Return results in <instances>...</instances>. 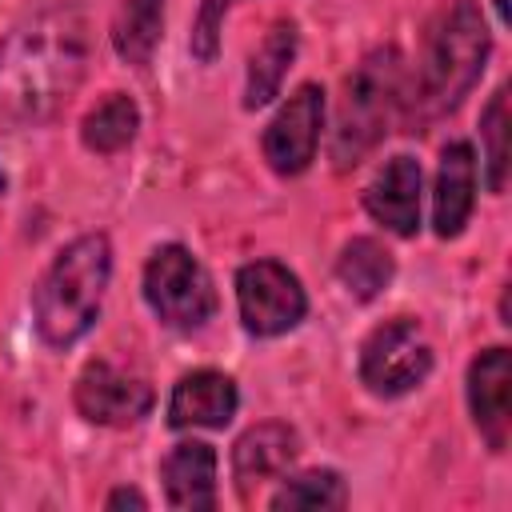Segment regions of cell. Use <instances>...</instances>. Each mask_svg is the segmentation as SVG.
Segmentation results:
<instances>
[{
	"label": "cell",
	"mask_w": 512,
	"mask_h": 512,
	"mask_svg": "<svg viewBox=\"0 0 512 512\" xmlns=\"http://www.w3.org/2000/svg\"><path fill=\"white\" fill-rule=\"evenodd\" d=\"M76 408L92 424L128 428L152 412V388L108 360H92L76 380Z\"/></svg>",
	"instance_id": "cell-9"
},
{
	"label": "cell",
	"mask_w": 512,
	"mask_h": 512,
	"mask_svg": "<svg viewBox=\"0 0 512 512\" xmlns=\"http://www.w3.org/2000/svg\"><path fill=\"white\" fill-rule=\"evenodd\" d=\"M232 8V0H204L200 4V16H196V28H192V52L200 60H212L216 56V44H220V24H224V12Z\"/></svg>",
	"instance_id": "cell-22"
},
{
	"label": "cell",
	"mask_w": 512,
	"mask_h": 512,
	"mask_svg": "<svg viewBox=\"0 0 512 512\" xmlns=\"http://www.w3.org/2000/svg\"><path fill=\"white\" fill-rule=\"evenodd\" d=\"M88 68V24L72 8H52L20 24L0 44V116L12 124L52 120Z\"/></svg>",
	"instance_id": "cell-1"
},
{
	"label": "cell",
	"mask_w": 512,
	"mask_h": 512,
	"mask_svg": "<svg viewBox=\"0 0 512 512\" xmlns=\"http://www.w3.org/2000/svg\"><path fill=\"white\" fill-rule=\"evenodd\" d=\"M472 200H476L472 144L468 140H452L440 152V172H436V208H432L436 236H444V240L460 236L464 224H468V216H472Z\"/></svg>",
	"instance_id": "cell-14"
},
{
	"label": "cell",
	"mask_w": 512,
	"mask_h": 512,
	"mask_svg": "<svg viewBox=\"0 0 512 512\" xmlns=\"http://www.w3.org/2000/svg\"><path fill=\"white\" fill-rule=\"evenodd\" d=\"M240 320L252 336H280L296 328L308 312V296L300 280L280 260H252L236 272Z\"/></svg>",
	"instance_id": "cell-7"
},
{
	"label": "cell",
	"mask_w": 512,
	"mask_h": 512,
	"mask_svg": "<svg viewBox=\"0 0 512 512\" xmlns=\"http://www.w3.org/2000/svg\"><path fill=\"white\" fill-rule=\"evenodd\" d=\"M344 504H348V492H344L340 472H332V468L300 472V476L284 480L268 500V508H276V512H284V508L288 512L292 508H344Z\"/></svg>",
	"instance_id": "cell-20"
},
{
	"label": "cell",
	"mask_w": 512,
	"mask_h": 512,
	"mask_svg": "<svg viewBox=\"0 0 512 512\" xmlns=\"http://www.w3.org/2000/svg\"><path fill=\"white\" fill-rule=\"evenodd\" d=\"M480 132L488 144V188L504 192V184H508V88H500L488 100V108L480 116Z\"/></svg>",
	"instance_id": "cell-21"
},
{
	"label": "cell",
	"mask_w": 512,
	"mask_h": 512,
	"mask_svg": "<svg viewBox=\"0 0 512 512\" xmlns=\"http://www.w3.org/2000/svg\"><path fill=\"white\" fill-rule=\"evenodd\" d=\"M396 264H392V252L384 244H376L372 236H356L344 244L340 260H336V276L340 284L356 296V300H376L388 280H392Z\"/></svg>",
	"instance_id": "cell-17"
},
{
	"label": "cell",
	"mask_w": 512,
	"mask_h": 512,
	"mask_svg": "<svg viewBox=\"0 0 512 512\" xmlns=\"http://www.w3.org/2000/svg\"><path fill=\"white\" fill-rule=\"evenodd\" d=\"M112 276V244L100 232L76 236L60 248L52 268L44 272L40 288L32 292L36 332L52 348L76 344L100 316V300Z\"/></svg>",
	"instance_id": "cell-2"
},
{
	"label": "cell",
	"mask_w": 512,
	"mask_h": 512,
	"mask_svg": "<svg viewBox=\"0 0 512 512\" xmlns=\"http://www.w3.org/2000/svg\"><path fill=\"white\" fill-rule=\"evenodd\" d=\"M300 452V440L288 424L280 420H264L256 428H248L236 448H232V472H236V488L244 500H252L256 488L272 484V480H284V472L292 468Z\"/></svg>",
	"instance_id": "cell-11"
},
{
	"label": "cell",
	"mask_w": 512,
	"mask_h": 512,
	"mask_svg": "<svg viewBox=\"0 0 512 512\" xmlns=\"http://www.w3.org/2000/svg\"><path fill=\"white\" fill-rule=\"evenodd\" d=\"M164 492L172 508L208 512L216 508V452L204 440H184L164 460Z\"/></svg>",
	"instance_id": "cell-15"
},
{
	"label": "cell",
	"mask_w": 512,
	"mask_h": 512,
	"mask_svg": "<svg viewBox=\"0 0 512 512\" xmlns=\"http://www.w3.org/2000/svg\"><path fill=\"white\" fill-rule=\"evenodd\" d=\"M144 296L168 328H184V332L200 328L216 312V292L204 264L180 244H164L152 252L144 268Z\"/></svg>",
	"instance_id": "cell-5"
},
{
	"label": "cell",
	"mask_w": 512,
	"mask_h": 512,
	"mask_svg": "<svg viewBox=\"0 0 512 512\" xmlns=\"http://www.w3.org/2000/svg\"><path fill=\"white\" fill-rule=\"evenodd\" d=\"M488 60V28L472 0H456L440 12V20L428 32L424 60H420V84L412 100V116L420 124H432L448 116L480 80Z\"/></svg>",
	"instance_id": "cell-3"
},
{
	"label": "cell",
	"mask_w": 512,
	"mask_h": 512,
	"mask_svg": "<svg viewBox=\"0 0 512 512\" xmlns=\"http://www.w3.org/2000/svg\"><path fill=\"white\" fill-rule=\"evenodd\" d=\"M364 208L396 236H416L420 228V164L412 156H392L364 192Z\"/></svg>",
	"instance_id": "cell-12"
},
{
	"label": "cell",
	"mask_w": 512,
	"mask_h": 512,
	"mask_svg": "<svg viewBox=\"0 0 512 512\" xmlns=\"http://www.w3.org/2000/svg\"><path fill=\"white\" fill-rule=\"evenodd\" d=\"M236 384L224 372L200 368L180 376L168 400V424L172 428H224L236 416Z\"/></svg>",
	"instance_id": "cell-13"
},
{
	"label": "cell",
	"mask_w": 512,
	"mask_h": 512,
	"mask_svg": "<svg viewBox=\"0 0 512 512\" xmlns=\"http://www.w3.org/2000/svg\"><path fill=\"white\" fill-rule=\"evenodd\" d=\"M160 32H164V0H124L116 12V24H112V44H116L120 60L140 68L152 60Z\"/></svg>",
	"instance_id": "cell-19"
},
{
	"label": "cell",
	"mask_w": 512,
	"mask_h": 512,
	"mask_svg": "<svg viewBox=\"0 0 512 512\" xmlns=\"http://www.w3.org/2000/svg\"><path fill=\"white\" fill-rule=\"evenodd\" d=\"M400 80H404V60L396 48H376L368 52L356 72L344 80L336 128H332V160L340 172L360 164L392 128V116L400 108Z\"/></svg>",
	"instance_id": "cell-4"
},
{
	"label": "cell",
	"mask_w": 512,
	"mask_h": 512,
	"mask_svg": "<svg viewBox=\"0 0 512 512\" xmlns=\"http://www.w3.org/2000/svg\"><path fill=\"white\" fill-rule=\"evenodd\" d=\"M108 508H148V500L140 492H132V488H116L108 496Z\"/></svg>",
	"instance_id": "cell-23"
},
{
	"label": "cell",
	"mask_w": 512,
	"mask_h": 512,
	"mask_svg": "<svg viewBox=\"0 0 512 512\" xmlns=\"http://www.w3.org/2000/svg\"><path fill=\"white\" fill-rule=\"evenodd\" d=\"M136 128H140V108H136V100L124 96V92H108V96L84 116L80 136H84V144H88L92 152L112 156V152H120V148H128V144L136 140Z\"/></svg>",
	"instance_id": "cell-18"
},
{
	"label": "cell",
	"mask_w": 512,
	"mask_h": 512,
	"mask_svg": "<svg viewBox=\"0 0 512 512\" xmlns=\"http://www.w3.org/2000/svg\"><path fill=\"white\" fill-rule=\"evenodd\" d=\"M496 16H500V20H504V24H508V20H512V12H508V0H496Z\"/></svg>",
	"instance_id": "cell-24"
},
{
	"label": "cell",
	"mask_w": 512,
	"mask_h": 512,
	"mask_svg": "<svg viewBox=\"0 0 512 512\" xmlns=\"http://www.w3.org/2000/svg\"><path fill=\"white\" fill-rule=\"evenodd\" d=\"M0 196H4V172H0Z\"/></svg>",
	"instance_id": "cell-25"
},
{
	"label": "cell",
	"mask_w": 512,
	"mask_h": 512,
	"mask_svg": "<svg viewBox=\"0 0 512 512\" xmlns=\"http://www.w3.org/2000/svg\"><path fill=\"white\" fill-rule=\"evenodd\" d=\"M472 420L492 452L508 448L512 432V356L508 348H484L468 368Z\"/></svg>",
	"instance_id": "cell-10"
},
{
	"label": "cell",
	"mask_w": 512,
	"mask_h": 512,
	"mask_svg": "<svg viewBox=\"0 0 512 512\" xmlns=\"http://www.w3.org/2000/svg\"><path fill=\"white\" fill-rule=\"evenodd\" d=\"M428 372H432V344L424 340L412 316L384 320L360 344V380L376 396L412 392L416 384H424Z\"/></svg>",
	"instance_id": "cell-6"
},
{
	"label": "cell",
	"mask_w": 512,
	"mask_h": 512,
	"mask_svg": "<svg viewBox=\"0 0 512 512\" xmlns=\"http://www.w3.org/2000/svg\"><path fill=\"white\" fill-rule=\"evenodd\" d=\"M296 56V24L292 20H276L264 36V44L252 52V64H248V88H244V108H264L280 84H284V72Z\"/></svg>",
	"instance_id": "cell-16"
},
{
	"label": "cell",
	"mask_w": 512,
	"mask_h": 512,
	"mask_svg": "<svg viewBox=\"0 0 512 512\" xmlns=\"http://www.w3.org/2000/svg\"><path fill=\"white\" fill-rule=\"evenodd\" d=\"M320 128H324V88L304 84L264 128V160L272 164V172L300 176L316 156Z\"/></svg>",
	"instance_id": "cell-8"
}]
</instances>
